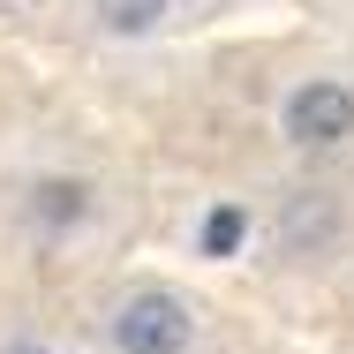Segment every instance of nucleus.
Here are the masks:
<instances>
[{
    "mask_svg": "<svg viewBox=\"0 0 354 354\" xmlns=\"http://www.w3.org/2000/svg\"><path fill=\"white\" fill-rule=\"evenodd\" d=\"M196 339H204V317L181 286L143 279L129 294H113V309H106V347L113 354H196Z\"/></svg>",
    "mask_w": 354,
    "mask_h": 354,
    "instance_id": "nucleus-1",
    "label": "nucleus"
},
{
    "mask_svg": "<svg viewBox=\"0 0 354 354\" xmlns=\"http://www.w3.org/2000/svg\"><path fill=\"white\" fill-rule=\"evenodd\" d=\"M166 15H174V0H91V23L106 38H151V30H166Z\"/></svg>",
    "mask_w": 354,
    "mask_h": 354,
    "instance_id": "nucleus-4",
    "label": "nucleus"
},
{
    "mask_svg": "<svg viewBox=\"0 0 354 354\" xmlns=\"http://www.w3.org/2000/svg\"><path fill=\"white\" fill-rule=\"evenodd\" d=\"M23 218H30V234H53L61 241V234L98 218V181H83V174H38L23 189Z\"/></svg>",
    "mask_w": 354,
    "mask_h": 354,
    "instance_id": "nucleus-3",
    "label": "nucleus"
},
{
    "mask_svg": "<svg viewBox=\"0 0 354 354\" xmlns=\"http://www.w3.org/2000/svg\"><path fill=\"white\" fill-rule=\"evenodd\" d=\"M279 136L294 151H347L354 143V83L347 75H301L279 98Z\"/></svg>",
    "mask_w": 354,
    "mask_h": 354,
    "instance_id": "nucleus-2",
    "label": "nucleus"
},
{
    "mask_svg": "<svg viewBox=\"0 0 354 354\" xmlns=\"http://www.w3.org/2000/svg\"><path fill=\"white\" fill-rule=\"evenodd\" d=\"M241 241H249V204L218 196L212 212H204V234H196V249H204V257H234Z\"/></svg>",
    "mask_w": 354,
    "mask_h": 354,
    "instance_id": "nucleus-5",
    "label": "nucleus"
},
{
    "mask_svg": "<svg viewBox=\"0 0 354 354\" xmlns=\"http://www.w3.org/2000/svg\"><path fill=\"white\" fill-rule=\"evenodd\" d=\"M0 354H61V347H46V339H8Z\"/></svg>",
    "mask_w": 354,
    "mask_h": 354,
    "instance_id": "nucleus-6",
    "label": "nucleus"
}]
</instances>
